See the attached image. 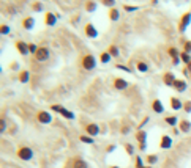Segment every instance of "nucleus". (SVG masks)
<instances>
[{
	"label": "nucleus",
	"mask_w": 191,
	"mask_h": 168,
	"mask_svg": "<svg viewBox=\"0 0 191 168\" xmlns=\"http://www.w3.org/2000/svg\"><path fill=\"white\" fill-rule=\"evenodd\" d=\"M111 53H109V52H101V55H100V61L103 63V64H106V63H109V61H111Z\"/></svg>",
	"instance_id": "nucleus-24"
},
{
	"label": "nucleus",
	"mask_w": 191,
	"mask_h": 168,
	"mask_svg": "<svg viewBox=\"0 0 191 168\" xmlns=\"http://www.w3.org/2000/svg\"><path fill=\"white\" fill-rule=\"evenodd\" d=\"M0 32H2V35H8V33H10V27H8V25H2Z\"/></svg>",
	"instance_id": "nucleus-40"
},
{
	"label": "nucleus",
	"mask_w": 191,
	"mask_h": 168,
	"mask_svg": "<svg viewBox=\"0 0 191 168\" xmlns=\"http://www.w3.org/2000/svg\"><path fill=\"white\" fill-rule=\"evenodd\" d=\"M33 25H35V19H33V18H25V19L22 21V27H24L25 30H32Z\"/></svg>",
	"instance_id": "nucleus-16"
},
{
	"label": "nucleus",
	"mask_w": 191,
	"mask_h": 168,
	"mask_svg": "<svg viewBox=\"0 0 191 168\" xmlns=\"http://www.w3.org/2000/svg\"><path fill=\"white\" fill-rule=\"evenodd\" d=\"M101 3L107 8H114L115 6V0H101Z\"/></svg>",
	"instance_id": "nucleus-31"
},
{
	"label": "nucleus",
	"mask_w": 191,
	"mask_h": 168,
	"mask_svg": "<svg viewBox=\"0 0 191 168\" xmlns=\"http://www.w3.org/2000/svg\"><path fill=\"white\" fill-rule=\"evenodd\" d=\"M164 123H166V124H169V126H172V127H174V126H175L177 123H179V118H177V116H174V115H171V116H166V118H164Z\"/></svg>",
	"instance_id": "nucleus-25"
},
{
	"label": "nucleus",
	"mask_w": 191,
	"mask_h": 168,
	"mask_svg": "<svg viewBox=\"0 0 191 168\" xmlns=\"http://www.w3.org/2000/svg\"><path fill=\"white\" fill-rule=\"evenodd\" d=\"M186 69H188V72H191V61L186 64Z\"/></svg>",
	"instance_id": "nucleus-47"
},
{
	"label": "nucleus",
	"mask_w": 191,
	"mask_h": 168,
	"mask_svg": "<svg viewBox=\"0 0 191 168\" xmlns=\"http://www.w3.org/2000/svg\"><path fill=\"white\" fill-rule=\"evenodd\" d=\"M171 107H172V110H182L183 102L179 99V97H171Z\"/></svg>",
	"instance_id": "nucleus-15"
},
{
	"label": "nucleus",
	"mask_w": 191,
	"mask_h": 168,
	"mask_svg": "<svg viewBox=\"0 0 191 168\" xmlns=\"http://www.w3.org/2000/svg\"><path fill=\"white\" fill-rule=\"evenodd\" d=\"M107 52L111 53V57H118V47L115 46V44H112V46H109V49H107Z\"/></svg>",
	"instance_id": "nucleus-28"
},
{
	"label": "nucleus",
	"mask_w": 191,
	"mask_h": 168,
	"mask_svg": "<svg viewBox=\"0 0 191 168\" xmlns=\"http://www.w3.org/2000/svg\"><path fill=\"white\" fill-rule=\"evenodd\" d=\"M136 69H138L139 72H147L148 71V64L145 61H138L136 63Z\"/></svg>",
	"instance_id": "nucleus-23"
},
{
	"label": "nucleus",
	"mask_w": 191,
	"mask_h": 168,
	"mask_svg": "<svg viewBox=\"0 0 191 168\" xmlns=\"http://www.w3.org/2000/svg\"><path fill=\"white\" fill-rule=\"evenodd\" d=\"M123 10H125L127 13H133V11H136V10H139V6H131V5H125V6H123Z\"/></svg>",
	"instance_id": "nucleus-36"
},
{
	"label": "nucleus",
	"mask_w": 191,
	"mask_h": 168,
	"mask_svg": "<svg viewBox=\"0 0 191 168\" xmlns=\"http://www.w3.org/2000/svg\"><path fill=\"white\" fill-rule=\"evenodd\" d=\"M168 53L171 55V57H172V58H177V57H179V50H177L175 47H169V50H168Z\"/></svg>",
	"instance_id": "nucleus-32"
},
{
	"label": "nucleus",
	"mask_w": 191,
	"mask_h": 168,
	"mask_svg": "<svg viewBox=\"0 0 191 168\" xmlns=\"http://www.w3.org/2000/svg\"><path fill=\"white\" fill-rule=\"evenodd\" d=\"M16 156H18V159H21V160L29 162V160L33 159V151H32V148H29V146H21V148H18V151H16Z\"/></svg>",
	"instance_id": "nucleus-1"
},
{
	"label": "nucleus",
	"mask_w": 191,
	"mask_h": 168,
	"mask_svg": "<svg viewBox=\"0 0 191 168\" xmlns=\"http://www.w3.org/2000/svg\"><path fill=\"white\" fill-rule=\"evenodd\" d=\"M38 49H39V47H38L36 44H33V43H32V44H29V50H30V53H33V55H35V53L38 52Z\"/></svg>",
	"instance_id": "nucleus-37"
},
{
	"label": "nucleus",
	"mask_w": 191,
	"mask_h": 168,
	"mask_svg": "<svg viewBox=\"0 0 191 168\" xmlns=\"http://www.w3.org/2000/svg\"><path fill=\"white\" fill-rule=\"evenodd\" d=\"M118 18H120V13H118V10H115V8H111V10H109V19H111L112 22L118 21Z\"/></svg>",
	"instance_id": "nucleus-20"
},
{
	"label": "nucleus",
	"mask_w": 191,
	"mask_h": 168,
	"mask_svg": "<svg viewBox=\"0 0 191 168\" xmlns=\"http://www.w3.org/2000/svg\"><path fill=\"white\" fill-rule=\"evenodd\" d=\"M82 68L85 69V71H92V69L97 68V60H95V57L92 53L82 57Z\"/></svg>",
	"instance_id": "nucleus-2"
},
{
	"label": "nucleus",
	"mask_w": 191,
	"mask_h": 168,
	"mask_svg": "<svg viewBox=\"0 0 191 168\" xmlns=\"http://www.w3.org/2000/svg\"><path fill=\"white\" fill-rule=\"evenodd\" d=\"M30 80V72L29 71H21L19 72V82L21 83H27Z\"/></svg>",
	"instance_id": "nucleus-21"
},
{
	"label": "nucleus",
	"mask_w": 191,
	"mask_h": 168,
	"mask_svg": "<svg viewBox=\"0 0 191 168\" xmlns=\"http://www.w3.org/2000/svg\"><path fill=\"white\" fill-rule=\"evenodd\" d=\"M36 119H38V123H41V124H51L52 123V115L49 113V111H46V110H39L36 113Z\"/></svg>",
	"instance_id": "nucleus-3"
},
{
	"label": "nucleus",
	"mask_w": 191,
	"mask_h": 168,
	"mask_svg": "<svg viewBox=\"0 0 191 168\" xmlns=\"http://www.w3.org/2000/svg\"><path fill=\"white\" fill-rule=\"evenodd\" d=\"M60 115H62L63 118H66V119H74V113H73V111H70V110H66L65 107H62Z\"/></svg>",
	"instance_id": "nucleus-22"
},
{
	"label": "nucleus",
	"mask_w": 191,
	"mask_h": 168,
	"mask_svg": "<svg viewBox=\"0 0 191 168\" xmlns=\"http://www.w3.org/2000/svg\"><path fill=\"white\" fill-rule=\"evenodd\" d=\"M191 24V13H185V14L180 18L179 21V32L185 33L186 32V27Z\"/></svg>",
	"instance_id": "nucleus-4"
},
{
	"label": "nucleus",
	"mask_w": 191,
	"mask_h": 168,
	"mask_svg": "<svg viewBox=\"0 0 191 168\" xmlns=\"http://www.w3.org/2000/svg\"><path fill=\"white\" fill-rule=\"evenodd\" d=\"M49 55H51V52H49V49L48 47H39L38 49V52L35 53V60L36 61H48L49 60Z\"/></svg>",
	"instance_id": "nucleus-5"
},
{
	"label": "nucleus",
	"mask_w": 191,
	"mask_h": 168,
	"mask_svg": "<svg viewBox=\"0 0 191 168\" xmlns=\"http://www.w3.org/2000/svg\"><path fill=\"white\" fill-rule=\"evenodd\" d=\"M79 140H81L82 143H87V145H92V143H93V137H90V135H81Z\"/></svg>",
	"instance_id": "nucleus-29"
},
{
	"label": "nucleus",
	"mask_w": 191,
	"mask_h": 168,
	"mask_svg": "<svg viewBox=\"0 0 191 168\" xmlns=\"http://www.w3.org/2000/svg\"><path fill=\"white\" fill-rule=\"evenodd\" d=\"M85 10L89 13H93V11H97V3L93 2V0H89V2L85 3Z\"/></svg>",
	"instance_id": "nucleus-27"
},
{
	"label": "nucleus",
	"mask_w": 191,
	"mask_h": 168,
	"mask_svg": "<svg viewBox=\"0 0 191 168\" xmlns=\"http://www.w3.org/2000/svg\"><path fill=\"white\" fill-rule=\"evenodd\" d=\"M183 110L186 111V113H191V101L183 102Z\"/></svg>",
	"instance_id": "nucleus-35"
},
{
	"label": "nucleus",
	"mask_w": 191,
	"mask_h": 168,
	"mask_svg": "<svg viewBox=\"0 0 191 168\" xmlns=\"http://www.w3.org/2000/svg\"><path fill=\"white\" fill-rule=\"evenodd\" d=\"M180 60H182L183 63H186V64H188V63L191 61V55H189V53H186V52H182V53H180Z\"/></svg>",
	"instance_id": "nucleus-30"
},
{
	"label": "nucleus",
	"mask_w": 191,
	"mask_h": 168,
	"mask_svg": "<svg viewBox=\"0 0 191 168\" xmlns=\"http://www.w3.org/2000/svg\"><path fill=\"white\" fill-rule=\"evenodd\" d=\"M136 138H138L139 145H145L147 143V134H145V131H139L138 134H136Z\"/></svg>",
	"instance_id": "nucleus-19"
},
{
	"label": "nucleus",
	"mask_w": 191,
	"mask_h": 168,
	"mask_svg": "<svg viewBox=\"0 0 191 168\" xmlns=\"http://www.w3.org/2000/svg\"><path fill=\"white\" fill-rule=\"evenodd\" d=\"M142 168H153L152 165H147V166H142Z\"/></svg>",
	"instance_id": "nucleus-48"
},
{
	"label": "nucleus",
	"mask_w": 191,
	"mask_h": 168,
	"mask_svg": "<svg viewBox=\"0 0 191 168\" xmlns=\"http://www.w3.org/2000/svg\"><path fill=\"white\" fill-rule=\"evenodd\" d=\"M73 168H89V163L84 159H74L73 160Z\"/></svg>",
	"instance_id": "nucleus-17"
},
{
	"label": "nucleus",
	"mask_w": 191,
	"mask_h": 168,
	"mask_svg": "<svg viewBox=\"0 0 191 168\" xmlns=\"http://www.w3.org/2000/svg\"><path fill=\"white\" fill-rule=\"evenodd\" d=\"M85 132H87V135H90V137H97V135L100 134V126L95 124V123H90V124L85 126Z\"/></svg>",
	"instance_id": "nucleus-7"
},
{
	"label": "nucleus",
	"mask_w": 191,
	"mask_h": 168,
	"mask_svg": "<svg viewBox=\"0 0 191 168\" xmlns=\"http://www.w3.org/2000/svg\"><path fill=\"white\" fill-rule=\"evenodd\" d=\"M180 63V57H177V58H172V64H179Z\"/></svg>",
	"instance_id": "nucleus-44"
},
{
	"label": "nucleus",
	"mask_w": 191,
	"mask_h": 168,
	"mask_svg": "<svg viewBox=\"0 0 191 168\" xmlns=\"http://www.w3.org/2000/svg\"><path fill=\"white\" fill-rule=\"evenodd\" d=\"M172 88H174L175 91H179V93H185V91H186V88H188V85H186V82H185V80L177 79Z\"/></svg>",
	"instance_id": "nucleus-8"
},
{
	"label": "nucleus",
	"mask_w": 191,
	"mask_h": 168,
	"mask_svg": "<svg viewBox=\"0 0 191 168\" xmlns=\"http://www.w3.org/2000/svg\"><path fill=\"white\" fill-rule=\"evenodd\" d=\"M183 49H185L183 52H186V53H189V52H191V41H186V43L183 44Z\"/></svg>",
	"instance_id": "nucleus-38"
},
{
	"label": "nucleus",
	"mask_w": 191,
	"mask_h": 168,
	"mask_svg": "<svg viewBox=\"0 0 191 168\" xmlns=\"http://www.w3.org/2000/svg\"><path fill=\"white\" fill-rule=\"evenodd\" d=\"M114 148H115L114 145H111V146H107V152H112V151H114Z\"/></svg>",
	"instance_id": "nucleus-46"
},
{
	"label": "nucleus",
	"mask_w": 191,
	"mask_h": 168,
	"mask_svg": "<svg viewBox=\"0 0 191 168\" xmlns=\"http://www.w3.org/2000/svg\"><path fill=\"white\" fill-rule=\"evenodd\" d=\"M142 166H145L144 162H142V159L141 157H136V168H142Z\"/></svg>",
	"instance_id": "nucleus-39"
},
{
	"label": "nucleus",
	"mask_w": 191,
	"mask_h": 168,
	"mask_svg": "<svg viewBox=\"0 0 191 168\" xmlns=\"http://www.w3.org/2000/svg\"><path fill=\"white\" fill-rule=\"evenodd\" d=\"M51 110H52V111H57V113H60L62 105H51Z\"/></svg>",
	"instance_id": "nucleus-41"
},
{
	"label": "nucleus",
	"mask_w": 191,
	"mask_h": 168,
	"mask_svg": "<svg viewBox=\"0 0 191 168\" xmlns=\"http://www.w3.org/2000/svg\"><path fill=\"white\" fill-rule=\"evenodd\" d=\"M16 49H18V52H19L21 55H27V53H30V50H29V44L24 43V41H18V43H16Z\"/></svg>",
	"instance_id": "nucleus-11"
},
{
	"label": "nucleus",
	"mask_w": 191,
	"mask_h": 168,
	"mask_svg": "<svg viewBox=\"0 0 191 168\" xmlns=\"http://www.w3.org/2000/svg\"><path fill=\"white\" fill-rule=\"evenodd\" d=\"M109 168H120V166H117V165H112V166H109Z\"/></svg>",
	"instance_id": "nucleus-49"
},
{
	"label": "nucleus",
	"mask_w": 191,
	"mask_h": 168,
	"mask_svg": "<svg viewBox=\"0 0 191 168\" xmlns=\"http://www.w3.org/2000/svg\"><path fill=\"white\" fill-rule=\"evenodd\" d=\"M32 8H33L35 11H41V10H43V5H41V3H33Z\"/></svg>",
	"instance_id": "nucleus-42"
},
{
	"label": "nucleus",
	"mask_w": 191,
	"mask_h": 168,
	"mask_svg": "<svg viewBox=\"0 0 191 168\" xmlns=\"http://www.w3.org/2000/svg\"><path fill=\"white\" fill-rule=\"evenodd\" d=\"M145 160H147L148 165H155L158 162V156H156V154H148V156L145 157Z\"/></svg>",
	"instance_id": "nucleus-26"
},
{
	"label": "nucleus",
	"mask_w": 191,
	"mask_h": 168,
	"mask_svg": "<svg viewBox=\"0 0 191 168\" xmlns=\"http://www.w3.org/2000/svg\"><path fill=\"white\" fill-rule=\"evenodd\" d=\"M147 123H148V116H145V118H144V121H142V123L139 124V131H141V127H142V126H145Z\"/></svg>",
	"instance_id": "nucleus-43"
},
{
	"label": "nucleus",
	"mask_w": 191,
	"mask_h": 168,
	"mask_svg": "<svg viewBox=\"0 0 191 168\" xmlns=\"http://www.w3.org/2000/svg\"><path fill=\"white\" fill-rule=\"evenodd\" d=\"M172 146V138L169 135H163L160 140V148L161 149H169Z\"/></svg>",
	"instance_id": "nucleus-9"
},
{
	"label": "nucleus",
	"mask_w": 191,
	"mask_h": 168,
	"mask_svg": "<svg viewBox=\"0 0 191 168\" xmlns=\"http://www.w3.org/2000/svg\"><path fill=\"white\" fill-rule=\"evenodd\" d=\"M112 85H114V88H115V90H118V91H123V90H127V88H128V85H130V83H128L125 79L117 77V79H114V83H112Z\"/></svg>",
	"instance_id": "nucleus-6"
},
{
	"label": "nucleus",
	"mask_w": 191,
	"mask_h": 168,
	"mask_svg": "<svg viewBox=\"0 0 191 168\" xmlns=\"http://www.w3.org/2000/svg\"><path fill=\"white\" fill-rule=\"evenodd\" d=\"M175 76L172 72H164V76H163V82H164V85L166 87H174V83H175Z\"/></svg>",
	"instance_id": "nucleus-10"
},
{
	"label": "nucleus",
	"mask_w": 191,
	"mask_h": 168,
	"mask_svg": "<svg viewBox=\"0 0 191 168\" xmlns=\"http://www.w3.org/2000/svg\"><path fill=\"white\" fill-rule=\"evenodd\" d=\"M125 151L128 152V156H133V154H134V148H133V145L127 143V145H125Z\"/></svg>",
	"instance_id": "nucleus-34"
},
{
	"label": "nucleus",
	"mask_w": 191,
	"mask_h": 168,
	"mask_svg": "<svg viewBox=\"0 0 191 168\" xmlns=\"http://www.w3.org/2000/svg\"><path fill=\"white\" fill-rule=\"evenodd\" d=\"M56 21H57V18L52 14V13H46V16H44V22H46V25H56Z\"/></svg>",
	"instance_id": "nucleus-18"
},
{
	"label": "nucleus",
	"mask_w": 191,
	"mask_h": 168,
	"mask_svg": "<svg viewBox=\"0 0 191 168\" xmlns=\"http://www.w3.org/2000/svg\"><path fill=\"white\" fill-rule=\"evenodd\" d=\"M179 129H180V132H183V134L189 132V131H191V123H189L188 119H182V121L179 123Z\"/></svg>",
	"instance_id": "nucleus-14"
},
{
	"label": "nucleus",
	"mask_w": 191,
	"mask_h": 168,
	"mask_svg": "<svg viewBox=\"0 0 191 168\" xmlns=\"http://www.w3.org/2000/svg\"><path fill=\"white\" fill-rule=\"evenodd\" d=\"M117 68H118V69H123V71H128V72H130V68H127V66H122V64H118Z\"/></svg>",
	"instance_id": "nucleus-45"
},
{
	"label": "nucleus",
	"mask_w": 191,
	"mask_h": 168,
	"mask_svg": "<svg viewBox=\"0 0 191 168\" xmlns=\"http://www.w3.org/2000/svg\"><path fill=\"white\" fill-rule=\"evenodd\" d=\"M152 110L155 111V113L161 115L163 111H164V105H163V102H161L160 99H155V101L152 102Z\"/></svg>",
	"instance_id": "nucleus-12"
},
{
	"label": "nucleus",
	"mask_w": 191,
	"mask_h": 168,
	"mask_svg": "<svg viewBox=\"0 0 191 168\" xmlns=\"http://www.w3.org/2000/svg\"><path fill=\"white\" fill-rule=\"evenodd\" d=\"M0 132H6V119L5 118H2V119H0Z\"/></svg>",
	"instance_id": "nucleus-33"
},
{
	"label": "nucleus",
	"mask_w": 191,
	"mask_h": 168,
	"mask_svg": "<svg viewBox=\"0 0 191 168\" xmlns=\"http://www.w3.org/2000/svg\"><path fill=\"white\" fill-rule=\"evenodd\" d=\"M85 35H87L89 38L95 39V38L98 36V32H97V29H95L92 24H87V25H85Z\"/></svg>",
	"instance_id": "nucleus-13"
}]
</instances>
